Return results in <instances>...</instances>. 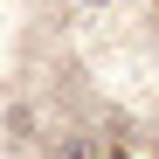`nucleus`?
I'll return each mask as SVG.
<instances>
[{"instance_id":"f257e3e1","label":"nucleus","mask_w":159,"mask_h":159,"mask_svg":"<svg viewBox=\"0 0 159 159\" xmlns=\"http://www.w3.org/2000/svg\"><path fill=\"white\" fill-rule=\"evenodd\" d=\"M83 7H111V0H83Z\"/></svg>"},{"instance_id":"f03ea898","label":"nucleus","mask_w":159,"mask_h":159,"mask_svg":"<svg viewBox=\"0 0 159 159\" xmlns=\"http://www.w3.org/2000/svg\"><path fill=\"white\" fill-rule=\"evenodd\" d=\"M111 159H125V152H111Z\"/></svg>"}]
</instances>
